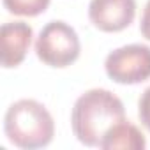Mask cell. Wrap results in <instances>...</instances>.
I'll return each instance as SVG.
<instances>
[{"label":"cell","mask_w":150,"mask_h":150,"mask_svg":"<svg viewBox=\"0 0 150 150\" xmlns=\"http://www.w3.org/2000/svg\"><path fill=\"white\" fill-rule=\"evenodd\" d=\"M122 120H125L124 103L104 88H92L80 96L71 113L72 132L87 146H99L104 134Z\"/></svg>","instance_id":"6da1fadb"},{"label":"cell","mask_w":150,"mask_h":150,"mask_svg":"<svg viewBox=\"0 0 150 150\" xmlns=\"http://www.w3.org/2000/svg\"><path fill=\"white\" fill-rule=\"evenodd\" d=\"M104 69L115 83H143L150 78V48L145 44H127L113 50L104 60Z\"/></svg>","instance_id":"277c9868"},{"label":"cell","mask_w":150,"mask_h":150,"mask_svg":"<svg viewBox=\"0 0 150 150\" xmlns=\"http://www.w3.org/2000/svg\"><path fill=\"white\" fill-rule=\"evenodd\" d=\"M80 37L71 25L55 20L42 27L35 41L37 58L50 67H67L80 58Z\"/></svg>","instance_id":"3957f363"},{"label":"cell","mask_w":150,"mask_h":150,"mask_svg":"<svg viewBox=\"0 0 150 150\" xmlns=\"http://www.w3.org/2000/svg\"><path fill=\"white\" fill-rule=\"evenodd\" d=\"M34 30L25 21H11L2 25L0 41H2V67L13 69L18 67L32 44Z\"/></svg>","instance_id":"8992f818"},{"label":"cell","mask_w":150,"mask_h":150,"mask_svg":"<svg viewBox=\"0 0 150 150\" xmlns=\"http://www.w3.org/2000/svg\"><path fill=\"white\" fill-rule=\"evenodd\" d=\"M138 117H139L141 125L150 132V87L141 94L138 101Z\"/></svg>","instance_id":"9c48e42d"},{"label":"cell","mask_w":150,"mask_h":150,"mask_svg":"<svg viewBox=\"0 0 150 150\" xmlns=\"http://www.w3.org/2000/svg\"><path fill=\"white\" fill-rule=\"evenodd\" d=\"M136 16V0H90L88 18L101 32H122Z\"/></svg>","instance_id":"5b68a950"},{"label":"cell","mask_w":150,"mask_h":150,"mask_svg":"<svg viewBox=\"0 0 150 150\" xmlns=\"http://www.w3.org/2000/svg\"><path fill=\"white\" fill-rule=\"evenodd\" d=\"M99 146L104 150H143L146 146V139L134 124L122 120L104 134Z\"/></svg>","instance_id":"52a82bcc"},{"label":"cell","mask_w":150,"mask_h":150,"mask_svg":"<svg viewBox=\"0 0 150 150\" xmlns=\"http://www.w3.org/2000/svg\"><path fill=\"white\" fill-rule=\"evenodd\" d=\"M7 139L27 150L48 146L55 136V122L44 104L34 99H20L9 106L4 117Z\"/></svg>","instance_id":"7a4b0ae2"},{"label":"cell","mask_w":150,"mask_h":150,"mask_svg":"<svg viewBox=\"0 0 150 150\" xmlns=\"http://www.w3.org/2000/svg\"><path fill=\"white\" fill-rule=\"evenodd\" d=\"M139 32L141 35L150 41V0L146 2L145 9H143V14H141V23H139Z\"/></svg>","instance_id":"30bf717a"},{"label":"cell","mask_w":150,"mask_h":150,"mask_svg":"<svg viewBox=\"0 0 150 150\" xmlns=\"http://www.w3.org/2000/svg\"><path fill=\"white\" fill-rule=\"evenodd\" d=\"M4 7L7 13L14 16H25V18H34L42 14L51 0H2Z\"/></svg>","instance_id":"ba28073f"}]
</instances>
